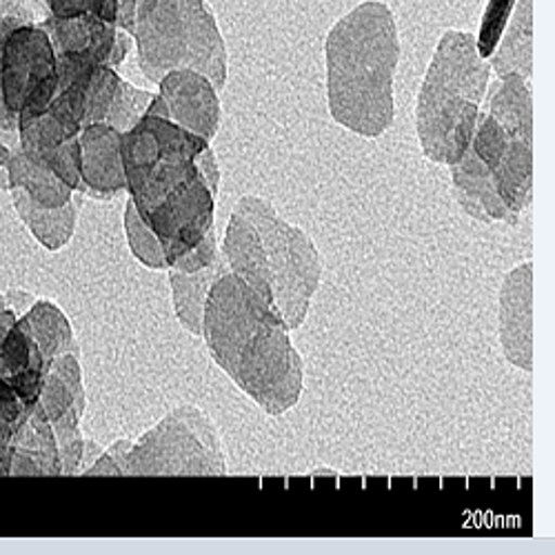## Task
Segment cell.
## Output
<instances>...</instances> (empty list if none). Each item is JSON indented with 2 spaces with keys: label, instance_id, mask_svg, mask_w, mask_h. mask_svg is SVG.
Instances as JSON below:
<instances>
[{
  "label": "cell",
  "instance_id": "1",
  "mask_svg": "<svg viewBox=\"0 0 555 555\" xmlns=\"http://www.w3.org/2000/svg\"><path fill=\"white\" fill-rule=\"evenodd\" d=\"M207 145L203 135L150 114L122 133L125 190L160 241L167 269L214 227L218 194L198 165Z\"/></svg>",
  "mask_w": 555,
  "mask_h": 555
},
{
  "label": "cell",
  "instance_id": "2",
  "mask_svg": "<svg viewBox=\"0 0 555 555\" xmlns=\"http://www.w3.org/2000/svg\"><path fill=\"white\" fill-rule=\"evenodd\" d=\"M205 345L214 362L267 415L281 418L305 387V362L289 327L258 292L231 271L214 283L203 313Z\"/></svg>",
  "mask_w": 555,
  "mask_h": 555
},
{
  "label": "cell",
  "instance_id": "3",
  "mask_svg": "<svg viewBox=\"0 0 555 555\" xmlns=\"http://www.w3.org/2000/svg\"><path fill=\"white\" fill-rule=\"evenodd\" d=\"M400 38L383 0H364L327 34V105L332 118L362 135L378 138L396 116L393 85Z\"/></svg>",
  "mask_w": 555,
  "mask_h": 555
},
{
  "label": "cell",
  "instance_id": "4",
  "mask_svg": "<svg viewBox=\"0 0 555 555\" xmlns=\"http://www.w3.org/2000/svg\"><path fill=\"white\" fill-rule=\"evenodd\" d=\"M234 209L220 247L227 269L281 313L289 332L302 327L322 278L313 241L260 196H243Z\"/></svg>",
  "mask_w": 555,
  "mask_h": 555
},
{
  "label": "cell",
  "instance_id": "5",
  "mask_svg": "<svg viewBox=\"0 0 555 555\" xmlns=\"http://www.w3.org/2000/svg\"><path fill=\"white\" fill-rule=\"evenodd\" d=\"M489 82L491 65L476 36L444 31L415 101V133L431 163L451 167L469 150Z\"/></svg>",
  "mask_w": 555,
  "mask_h": 555
},
{
  "label": "cell",
  "instance_id": "6",
  "mask_svg": "<svg viewBox=\"0 0 555 555\" xmlns=\"http://www.w3.org/2000/svg\"><path fill=\"white\" fill-rule=\"evenodd\" d=\"M131 36L152 82L176 69H194L218 91L224 89L227 44L205 0H156L152 10L138 14Z\"/></svg>",
  "mask_w": 555,
  "mask_h": 555
},
{
  "label": "cell",
  "instance_id": "7",
  "mask_svg": "<svg viewBox=\"0 0 555 555\" xmlns=\"http://www.w3.org/2000/svg\"><path fill=\"white\" fill-rule=\"evenodd\" d=\"M227 460L218 427L198 406L171 411L129 447L122 476H224Z\"/></svg>",
  "mask_w": 555,
  "mask_h": 555
},
{
  "label": "cell",
  "instance_id": "8",
  "mask_svg": "<svg viewBox=\"0 0 555 555\" xmlns=\"http://www.w3.org/2000/svg\"><path fill=\"white\" fill-rule=\"evenodd\" d=\"M59 89V56L40 23L16 25L0 54V131L18 129L48 112Z\"/></svg>",
  "mask_w": 555,
  "mask_h": 555
},
{
  "label": "cell",
  "instance_id": "9",
  "mask_svg": "<svg viewBox=\"0 0 555 555\" xmlns=\"http://www.w3.org/2000/svg\"><path fill=\"white\" fill-rule=\"evenodd\" d=\"M469 147L491 171L504 205L520 216L533 201V135L504 129L482 109Z\"/></svg>",
  "mask_w": 555,
  "mask_h": 555
},
{
  "label": "cell",
  "instance_id": "10",
  "mask_svg": "<svg viewBox=\"0 0 555 555\" xmlns=\"http://www.w3.org/2000/svg\"><path fill=\"white\" fill-rule=\"evenodd\" d=\"M40 25L50 34L59 59H80L118 67L131 48V34L101 16H48Z\"/></svg>",
  "mask_w": 555,
  "mask_h": 555
},
{
  "label": "cell",
  "instance_id": "11",
  "mask_svg": "<svg viewBox=\"0 0 555 555\" xmlns=\"http://www.w3.org/2000/svg\"><path fill=\"white\" fill-rule=\"evenodd\" d=\"M158 96L163 99L171 122L211 143L220 127L222 109L220 91L207 76L194 69L169 72L158 80Z\"/></svg>",
  "mask_w": 555,
  "mask_h": 555
},
{
  "label": "cell",
  "instance_id": "12",
  "mask_svg": "<svg viewBox=\"0 0 555 555\" xmlns=\"http://www.w3.org/2000/svg\"><path fill=\"white\" fill-rule=\"evenodd\" d=\"M500 345L504 358L522 372L533 369V262L506 273L500 289Z\"/></svg>",
  "mask_w": 555,
  "mask_h": 555
},
{
  "label": "cell",
  "instance_id": "13",
  "mask_svg": "<svg viewBox=\"0 0 555 555\" xmlns=\"http://www.w3.org/2000/svg\"><path fill=\"white\" fill-rule=\"evenodd\" d=\"M82 192L96 198H112L125 190L122 133L107 122L87 125L80 135Z\"/></svg>",
  "mask_w": 555,
  "mask_h": 555
},
{
  "label": "cell",
  "instance_id": "14",
  "mask_svg": "<svg viewBox=\"0 0 555 555\" xmlns=\"http://www.w3.org/2000/svg\"><path fill=\"white\" fill-rule=\"evenodd\" d=\"M451 188L457 205L472 218L480 222L518 224L520 216L504 205L491 171L472 147L451 165Z\"/></svg>",
  "mask_w": 555,
  "mask_h": 555
},
{
  "label": "cell",
  "instance_id": "15",
  "mask_svg": "<svg viewBox=\"0 0 555 555\" xmlns=\"http://www.w3.org/2000/svg\"><path fill=\"white\" fill-rule=\"evenodd\" d=\"M50 364L44 362L34 336L23 320L0 330V378L16 389L27 406L40 398Z\"/></svg>",
  "mask_w": 555,
  "mask_h": 555
},
{
  "label": "cell",
  "instance_id": "16",
  "mask_svg": "<svg viewBox=\"0 0 555 555\" xmlns=\"http://www.w3.org/2000/svg\"><path fill=\"white\" fill-rule=\"evenodd\" d=\"M12 476H61L63 462L54 427L36 402L12 440Z\"/></svg>",
  "mask_w": 555,
  "mask_h": 555
},
{
  "label": "cell",
  "instance_id": "17",
  "mask_svg": "<svg viewBox=\"0 0 555 555\" xmlns=\"http://www.w3.org/2000/svg\"><path fill=\"white\" fill-rule=\"evenodd\" d=\"M495 76L520 74L531 78L533 69V0H518V5L508 18L495 50L489 59Z\"/></svg>",
  "mask_w": 555,
  "mask_h": 555
},
{
  "label": "cell",
  "instance_id": "18",
  "mask_svg": "<svg viewBox=\"0 0 555 555\" xmlns=\"http://www.w3.org/2000/svg\"><path fill=\"white\" fill-rule=\"evenodd\" d=\"M227 271L229 269H227L222 254H218V258L209 267L194 271V273H182V271L169 269L173 309H176L180 325L190 334H194V336L203 334V313H205L207 296H209L214 283Z\"/></svg>",
  "mask_w": 555,
  "mask_h": 555
},
{
  "label": "cell",
  "instance_id": "19",
  "mask_svg": "<svg viewBox=\"0 0 555 555\" xmlns=\"http://www.w3.org/2000/svg\"><path fill=\"white\" fill-rule=\"evenodd\" d=\"M25 327L34 336L44 362L52 364L54 358L63 353H76V340L69 320L65 313L52 302H38L29 313L23 318Z\"/></svg>",
  "mask_w": 555,
  "mask_h": 555
},
{
  "label": "cell",
  "instance_id": "20",
  "mask_svg": "<svg viewBox=\"0 0 555 555\" xmlns=\"http://www.w3.org/2000/svg\"><path fill=\"white\" fill-rule=\"evenodd\" d=\"M16 207L23 211L25 220L34 229V234L38 241L50 247V249H61L69 243L74 227H76V205L74 201L59 207V209H44L34 205L25 196H16Z\"/></svg>",
  "mask_w": 555,
  "mask_h": 555
},
{
  "label": "cell",
  "instance_id": "21",
  "mask_svg": "<svg viewBox=\"0 0 555 555\" xmlns=\"http://www.w3.org/2000/svg\"><path fill=\"white\" fill-rule=\"evenodd\" d=\"M125 229H127L129 247L138 260L152 269H167V258L160 241L154 236V231L145 224V220L138 216L131 201L125 209Z\"/></svg>",
  "mask_w": 555,
  "mask_h": 555
},
{
  "label": "cell",
  "instance_id": "22",
  "mask_svg": "<svg viewBox=\"0 0 555 555\" xmlns=\"http://www.w3.org/2000/svg\"><path fill=\"white\" fill-rule=\"evenodd\" d=\"M516 5H518V0H489L487 3L482 23H480V31L476 36V48L482 59H487V61L491 59L495 44L504 31L508 18H512Z\"/></svg>",
  "mask_w": 555,
  "mask_h": 555
},
{
  "label": "cell",
  "instance_id": "23",
  "mask_svg": "<svg viewBox=\"0 0 555 555\" xmlns=\"http://www.w3.org/2000/svg\"><path fill=\"white\" fill-rule=\"evenodd\" d=\"M42 8L52 18H76V16H101L116 23L107 0H42ZM118 25V23H116Z\"/></svg>",
  "mask_w": 555,
  "mask_h": 555
},
{
  "label": "cell",
  "instance_id": "24",
  "mask_svg": "<svg viewBox=\"0 0 555 555\" xmlns=\"http://www.w3.org/2000/svg\"><path fill=\"white\" fill-rule=\"evenodd\" d=\"M220 249H218V234H216V227H211L207 234L203 236V241L192 247L188 254H182L180 258H176L169 269L182 271V273H194L201 271L205 267H209L216 258H218Z\"/></svg>",
  "mask_w": 555,
  "mask_h": 555
},
{
  "label": "cell",
  "instance_id": "25",
  "mask_svg": "<svg viewBox=\"0 0 555 555\" xmlns=\"http://www.w3.org/2000/svg\"><path fill=\"white\" fill-rule=\"evenodd\" d=\"M198 165H201L203 176L209 182V188L218 194L220 192V165H218V158H216V152L211 145H207L203 150V154L198 156Z\"/></svg>",
  "mask_w": 555,
  "mask_h": 555
},
{
  "label": "cell",
  "instance_id": "26",
  "mask_svg": "<svg viewBox=\"0 0 555 555\" xmlns=\"http://www.w3.org/2000/svg\"><path fill=\"white\" fill-rule=\"evenodd\" d=\"M38 3H40V5H42V0H38Z\"/></svg>",
  "mask_w": 555,
  "mask_h": 555
}]
</instances>
